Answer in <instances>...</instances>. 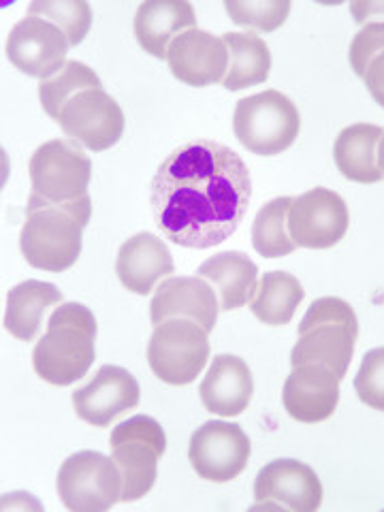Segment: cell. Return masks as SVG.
<instances>
[{"instance_id": "cell-22", "label": "cell", "mask_w": 384, "mask_h": 512, "mask_svg": "<svg viewBox=\"0 0 384 512\" xmlns=\"http://www.w3.org/2000/svg\"><path fill=\"white\" fill-rule=\"evenodd\" d=\"M384 131L376 124H350L335 139L333 158L338 171L350 182L376 184L384 178L378 165V146Z\"/></svg>"}, {"instance_id": "cell-4", "label": "cell", "mask_w": 384, "mask_h": 512, "mask_svg": "<svg viewBox=\"0 0 384 512\" xmlns=\"http://www.w3.org/2000/svg\"><path fill=\"white\" fill-rule=\"evenodd\" d=\"M357 338L359 320L348 301L340 297L316 299L299 323V340L291 352V365L318 363L344 380Z\"/></svg>"}, {"instance_id": "cell-3", "label": "cell", "mask_w": 384, "mask_h": 512, "mask_svg": "<svg viewBox=\"0 0 384 512\" xmlns=\"http://www.w3.org/2000/svg\"><path fill=\"white\" fill-rule=\"evenodd\" d=\"M96 318L82 303H60V308L47 318L43 338L32 350V367L41 380L54 387L84 378L94 363Z\"/></svg>"}, {"instance_id": "cell-24", "label": "cell", "mask_w": 384, "mask_h": 512, "mask_svg": "<svg viewBox=\"0 0 384 512\" xmlns=\"http://www.w3.org/2000/svg\"><path fill=\"white\" fill-rule=\"evenodd\" d=\"M62 293L50 282L26 280L7 295L5 329L20 342L37 340L47 310L60 306Z\"/></svg>"}, {"instance_id": "cell-18", "label": "cell", "mask_w": 384, "mask_h": 512, "mask_svg": "<svg viewBox=\"0 0 384 512\" xmlns=\"http://www.w3.org/2000/svg\"><path fill=\"white\" fill-rule=\"evenodd\" d=\"M218 312L220 306L214 286L201 276L163 280L150 303V318L154 327L169 318H190L210 333L216 327Z\"/></svg>"}, {"instance_id": "cell-9", "label": "cell", "mask_w": 384, "mask_h": 512, "mask_svg": "<svg viewBox=\"0 0 384 512\" xmlns=\"http://www.w3.org/2000/svg\"><path fill=\"white\" fill-rule=\"evenodd\" d=\"M122 474L114 459L96 451H79L60 466L56 489L73 512H105L122 498Z\"/></svg>"}, {"instance_id": "cell-31", "label": "cell", "mask_w": 384, "mask_h": 512, "mask_svg": "<svg viewBox=\"0 0 384 512\" xmlns=\"http://www.w3.org/2000/svg\"><path fill=\"white\" fill-rule=\"evenodd\" d=\"M355 391L365 406L384 412V346L363 357L355 376Z\"/></svg>"}, {"instance_id": "cell-8", "label": "cell", "mask_w": 384, "mask_h": 512, "mask_svg": "<svg viewBox=\"0 0 384 512\" xmlns=\"http://www.w3.org/2000/svg\"><path fill=\"white\" fill-rule=\"evenodd\" d=\"M210 361L207 331L190 318H169L154 327L148 344V363L156 378L184 387Z\"/></svg>"}, {"instance_id": "cell-17", "label": "cell", "mask_w": 384, "mask_h": 512, "mask_svg": "<svg viewBox=\"0 0 384 512\" xmlns=\"http://www.w3.org/2000/svg\"><path fill=\"white\" fill-rule=\"evenodd\" d=\"M340 378L325 365L306 363L293 367L282 391L286 412L299 423H323L338 408Z\"/></svg>"}, {"instance_id": "cell-15", "label": "cell", "mask_w": 384, "mask_h": 512, "mask_svg": "<svg viewBox=\"0 0 384 512\" xmlns=\"http://www.w3.org/2000/svg\"><path fill=\"white\" fill-rule=\"evenodd\" d=\"M169 69L180 82L203 88L224 82L229 71V50L222 37L201 28H190L175 37L167 52Z\"/></svg>"}, {"instance_id": "cell-27", "label": "cell", "mask_w": 384, "mask_h": 512, "mask_svg": "<svg viewBox=\"0 0 384 512\" xmlns=\"http://www.w3.org/2000/svg\"><path fill=\"white\" fill-rule=\"evenodd\" d=\"M291 205L293 197H278L263 205L252 222V246L265 259H280L299 248L288 233Z\"/></svg>"}, {"instance_id": "cell-23", "label": "cell", "mask_w": 384, "mask_h": 512, "mask_svg": "<svg viewBox=\"0 0 384 512\" xmlns=\"http://www.w3.org/2000/svg\"><path fill=\"white\" fill-rule=\"evenodd\" d=\"M197 274L220 293V310L231 312L250 303L256 278H259V267L250 261L248 254L231 250L210 256L205 263H201Z\"/></svg>"}, {"instance_id": "cell-11", "label": "cell", "mask_w": 384, "mask_h": 512, "mask_svg": "<svg viewBox=\"0 0 384 512\" xmlns=\"http://www.w3.org/2000/svg\"><path fill=\"white\" fill-rule=\"evenodd\" d=\"M348 224L350 214L346 201L329 188H312L293 197V205L288 210V233L301 248H333L344 239Z\"/></svg>"}, {"instance_id": "cell-20", "label": "cell", "mask_w": 384, "mask_h": 512, "mask_svg": "<svg viewBox=\"0 0 384 512\" xmlns=\"http://www.w3.org/2000/svg\"><path fill=\"white\" fill-rule=\"evenodd\" d=\"M252 393L250 367L235 355H216L199 387L203 408L222 419L242 414L250 404Z\"/></svg>"}, {"instance_id": "cell-6", "label": "cell", "mask_w": 384, "mask_h": 512, "mask_svg": "<svg viewBox=\"0 0 384 512\" xmlns=\"http://www.w3.org/2000/svg\"><path fill=\"white\" fill-rule=\"evenodd\" d=\"M111 459L122 474L120 502H137L156 483L158 459L167 451V436L152 416L137 414L114 427L109 438Z\"/></svg>"}, {"instance_id": "cell-19", "label": "cell", "mask_w": 384, "mask_h": 512, "mask_svg": "<svg viewBox=\"0 0 384 512\" xmlns=\"http://www.w3.org/2000/svg\"><path fill=\"white\" fill-rule=\"evenodd\" d=\"M175 271L173 256L163 239L152 233H137L120 246L116 274L126 291L150 295L160 280Z\"/></svg>"}, {"instance_id": "cell-12", "label": "cell", "mask_w": 384, "mask_h": 512, "mask_svg": "<svg viewBox=\"0 0 384 512\" xmlns=\"http://www.w3.org/2000/svg\"><path fill=\"white\" fill-rule=\"evenodd\" d=\"M58 124L71 141L92 152H105L116 146L124 133V114L114 96L101 90L75 94L62 107Z\"/></svg>"}, {"instance_id": "cell-33", "label": "cell", "mask_w": 384, "mask_h": 512, "mask_svg": "<svg viewBox=\"0 0 384 512\" xmlns=\"http://www.w3.org/2000/svg\"><path fill=\"white\" fill-rule=\"evenodd\" d=\"M365 79V86L370 90L372 99L384 107V52L380 56L374 58V62L370 64V69H367Z\"/></svg>"}, {"instance_id": "cell-21", "label": "cell", "mask_w": 384, "mask_h": 512, "mask_svg": "<svg viewBox=\"0 0 384 512\" xmlns=\"http://www.w3.org/2000/svg\"><path fill=\"white\" fill-rule=\"evenodd\" d=\"M197 28V13L186 0H146L135 13V37L154 58H167L169 45L182 32Z\"/></svg>"}, {"instance_id": "cell-13", "label": "cell", "mask_w": 384, "mask_h": 512, "mask_svg": "<svg viewBox=\"0 0 384 512\" xmlns=\"http://www.w3.org/2000/svg\"><path fill=\"white\" fill-rule=\"evenodd\" d=\"M69 39L64 32L37 15H26L9 32L7 58L15 69L41 82L58 75L67 64Z\"/></svg>"}, {"instance_id": "cell-5", "label": "cell", "mask_w": 384, "mask_h": 512, "mask_svg": "<svg viewBox=\"0 0 384 512\" xmlns=\"http://www.w3.org/2000/svg\"><path fill=\"white\" fill-rule=\"evenodd\" d=\"M299 128L301 118L297 105L278 90H265L235 105V137L252 154H282L299 137Z\"/></svg>"}, {"instance_id": "cell-10", "label": "cell", "mask_w": 384, "mask_h": 512, "mask_svg": "<svg viewBox=\"0 0 384 512\" xmlns=\"http://www.w3.org/2000/svg\"><path fill=\"white\" fill-rule=\"evenodd\" d=\"M252 446L237 423L207 421L190 436L188 459L199 478L231 483L248 466Z\"/></svg>"}, {"instance_id": "cell-28", "label": "cell", "mask_w": 384, "mask_h": 512, "mask_svg": "<svg viewBox=\"0 0 384 512\" xmlns=\"http://www.w3.org/2000/svg\"><path fill=\"white\" fill-rule=\"evenodd\" d=\"M101 77L96 75L88 64L69 60L64 69L52 79H45L39 84V101L45 109V114L58 122L62 107L67 105L75 94L86 90H101Z\"/></svg>"}, {"instance_id": "cell-26", "label": "cell", "mask_w": 384, "mask_h": 512, "mask_svg": "<svg viewBox=\"0 0 384 512\" xmlns=\"http://www.w3.org/2000/svg\"><path fill=\"white\" fill-rule=\"evenodd\" d=\"M303 297H306V291H303L301 282L293 274H288V271H267L254 288L250 310L261 323L280 327L291 323Z\"/></svg>"}, {"instance_id": "cell-32", "label": "cell", "mask_w": 384, "mask_h": 512, "mask_svg": "<svg viewBox=\"0 0 384 512\" xmlns=\"http://www.w3.org/2000/svg\"><path fill=\"white\" fill-rule=\"evenodd\" d=\"M384 52V22L365 24L350 43V64L359 77L367 75V69L376 56Z\"/></svg>"}, {"instance_id": "cell-7", "label": "cell", "mask_w": 384, "mask_h": 512, "mask_svg": "<svg viewBox=\"0 0 384 512\" xmlns=\"http://www.w3.org/2000/svg\"><path fill=\"white\" fill-rule=\"evenodd\" d=\"M32 195L50 203L88 201L92 180V160L71 139H52L30 156L28 163Z\"/></svg>"}, {"instance_id": "cell-1", "label": "cell", "mask_w": 384, "mask_h": 512, "mask_svg": "<svg viewBox=\"0 0 384 512\" xmlns=\"http://www.w3.org/2000/svg\"><path fill=\"white\" fill-rule=\"evenodd\" d=\"M252 195L250 169L218 141L197 139L173 150L152 180L158 229L182 248H214L237 231Z\"/></svg>"}, {"instance_id": "cell-2", "label": "cell", "mask_w": 384, "mask_h": 512, "mask_svg": "<svg viewBox=\"0 0 384 512\" xmlns=\"http://www.w3.org/2000/svg\"><path fill=\"white\" fill-rule=\"evenodd\" d=\"M92 216V201L50 203L32 195L20 233V250L28 265L60 274L73 267L82 254V237Z\"/></svg>"}, {"instance_id": "cell-30", "label": "cell", "mask_w": 384, "mask_h": 512, "mask_svg": "<svg viewBox=\"0 0 384 512\" xmlns=\"http://www.w3.org/2000/svg\"><path fill=\"white\" fill-rule=\"evenodd\" d=\"M291 0H224V9L237 26L261 32L278 30L291 13Z\"/></svg>"}, {"instance_id": "cell-34", "label": "cell", "mask_w": 384, "mask_h": 512, "mask_svg": "<svg viewBox=\"0 0 384 512\" xmlns=\"http://www.w3.org/2000/svg\"><path fill=\"white\" fill-rule=\"evenodd\" d=\"M350 13L357 24H365L372 18H384V3H352Z\"/></svg>"}, {"instance_id": "cell-35", "label": "cell", "mask_w": 384, "mask_h": 512, "mask_svg": "<svg viewBox=\"0 0 384 512\" xmlns=\"http://www.w3.org/2000/svg\"><path fill=\"white\" fill-rule=\"evenodd\" d=\"M378 165H380V171L384 173V137L380 139V146H378Z\"/></svg>"}, {"instance_id": "cell-29", "label": "cell", "mask_w": 384, "mask_h": 512, "mask_svg": "<svg viewBox=\"0 0 384 512\" xmlns=\"http://www.w3.org/2000/svg\"><path fill=\"white\" fill-rule=\"evenodd\" d=\"M28 15L58 26L71 47L82 43L92 26V9L86 0H35L28 5Z\"/></svg>"}, {"instance_id": "cell-14", "label": "cell", "mask_w": 384, "mask_h": 512, "mask_svg": "<svg viewBox=\"0 0 384 512\" xmlns=\"http://www.w3.org/2000/svg\"><path fill=\"white\" fill-rule=\"evenodd\" d=\"M139 382L120 365H103L86 387L73 393L75 414L92 427H107L139 404Z\"/></svg>"}, {"instance_id": "cell-16", "label": "cell", "mask_w": 384, "mask_h": 512, "mask_svg": "<svg viewBox=\"0 0 384 512\" xmlns=\"http://www.w3.org/2000/svg\"><path fill=\"white\" fill-rule=\"evenodd\" d=\"M256 502H278L295 512H316L323 504V485L308 463L276 459L254 480Z\"/></svg>"}, {"instance_id": "cell-25", "label": "cell", "mask_w": 384, "mask_h": 512, "mask_svg": "<svg viewBox=\"0 0 384 512\" xmlns=\"http://www.w3.org/2000/svg\"><path fill=\"white\" fill-rule=\"evenodd\" d=\"M222 41L229 50V71L222 86L237 92L265 84L271 69L269 45L254 32H224Z\"/></svg>"}]
</instances>
